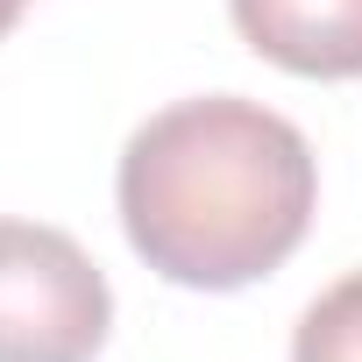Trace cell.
Returning a JSON list of instances; mask_svg holds the SVG:
<instances>
[{"label": "cell", "mask_w": 362, "mask_h": 362, "mask_svg": "<svg viewBox=\"0 0 362 362\" xmlns=\"http://www.w3.org/2000/svg\"><path fill=\"white\" fill-rule=\"evenodd\" d=\"M242 43L298 78H362V0H228Z\"/></svg>", "instance_id": "3957f363"}, {"label": "cell", "mask_w": 362, "mask_h": 362, "mask_svg": "<svg viewBox=\"0 0 362 362\" xmlns=\"http://www.w3.org/2000/svg\"><path fill=\"white\" fill-rule=\"evenodd\" d=\"M114 320L100 263L43 221H0V362H93Z\"/></svg>", "instance_id": "7a4b0ae2"}, {"label": "cell", "mask_w": 362, "mask_h": 362, "mask_svg": "<svg viewBox=\"0 0 362 362\" xmlns=\"http://www.w3.org/2000/svg\"><path fill=\"white\" fill-rule=\"evenodd\" d=\"M22 8H29V0H0V36H8V29L22 22Z\"/></svg>", "instance_id": "5b68a950"}, {"label": "cell", "mask_w": 362, "mask_h": 362, "mask_svg": "<svg viewBox=\"0 0 362 362\" xmlns=\"http://www.w3.org/2000/svg\"><path fill=\"white\" fill-rule=\"evenodd\" d=\"M320 170L305 135L235 93L177 100L121 149V228L135 256L185 291L270 277L313 228Z\"/></svg>", "instance_id": "6da1fadb"}, {"label": "cell", "mask_w": 362, "mask_h": 362, "mask_svg": "<svg viewBox=\"0 0 362 362\" xmlns=\"http://www.w3.org/2000/svg\"><path fill=\"white\" fill-rule=\"evenodd\" d=\"M291 362H362V270L327 284L305 305V320L291 334Z\"/></svg>", "instance_id": "277c9868"}]
</instances>
